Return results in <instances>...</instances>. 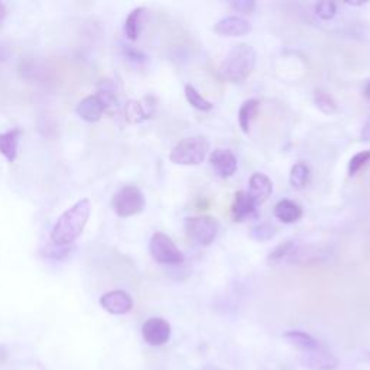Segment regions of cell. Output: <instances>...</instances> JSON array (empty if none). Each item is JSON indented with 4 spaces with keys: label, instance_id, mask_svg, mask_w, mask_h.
<instances>
[{
    "label": "cell",
    "instance_id": "28",
    "mask_svg": "<svg viewBox=\"0 0 370 370\" xmlns=\"http://www.w3.org/2000/svg\"><path fill=\"white\" fill-rule=\"evenodd\" d=\"M336 5L333 2H320L316 5V15L323 21H330L336 16Z\"/></svg>",
    "mask_w": 370,
    "mask_h": 370
},
{
    "label": "cell",
    "instance_id": "34",
    "mask_svg": "<svg viewBox=\"0 0 370 370\" xmlns=\"http://www.w3.org/2000/svg\"><path fill=\"white\" fill-rule=\"evenodd\" d=\"M364 94H366V97L370 100V81L367 83V86H366V89H364Z\"/></svg>",
    "mask_w": 370,
    "mask_h": 370
},
{
    "label": "cell",
    "instance_id": "19",
    "mask_svg": "<svg viewBox=\"0 0 370 370\" xmlns=\"http://www.w3.org/2000/svg\"><path fill=\"white\" fill-rule=\"evenodd\" d=\"M259 106H261V101L258 99H249L240 106L237 117H239V126L241 128L243 134H249L251 123L258 114Z\"/></svg>",
    "mask_w": 370,
    "mask_h": 370
},
{
    "label": "cell",
    "instance_id": "20",
    "mask_svg": "<svg viewBox=\"0 0 370 370\" xmlns=\"http://www.w3.org/2000/svg\"><path fill=\"white\" fill-rule=\"evenodd\" d=\"M144 14H145V8H136L128 15L125 21V35L128 36V39L136 41L139 38L142 31Z\"/></svg>",
    "mask_w": 370,
    "mask_h": 370
},
{
    "label": "cell",
    "instance_id": "24",
    "mask_svg": "<svg viewBox=\"0 0 370 370\" xmlns=\"http://www.w3.org/2000/svg\"><path fill=\"white\" fill-rule=\"evenodd\" d=\"M295 249H296L295 248V241H292V240L284 241V243L278 244L276 248L269 254L268 261L271 264H279V262H284V261H289L291 256L294 255Z\"/></svg>",
    "mask_w": 370,
    "mask_h": 370
},
{
    "label": "cell",
    "instance_id": "10",
    "mask_svg": "<svg viewBox=\"0 0 370 370\" xmlns=\"http://www.w3.org/2000/svg\"><path fill=\"white\" fill-rule=\"evenodd\" d=\"M210 165L217 176L229 178L237 169V158L231 151L224 148H217L210 155Z\"/></svg>",
    "mask_w": 370,
    "mask_h": 370
},
{
    "label": "cell",
    "instance_id": "8",
    "mask_svg": "<svg viewBox=\"0 0 370 370\" xmlns=\"http://www.w3.org/2000/svg\"><path fill=\"white\" fill-rule=\"evenodd\" d=\"M142 337L149 346H164L171 339V326L164 319L152 317L142 326Z\"/></svg>",
    "mask_w": 370,
    "mask_h": 370
},
{
    "label": "cell",
    "instance_id": "31",
    "mask_svg": "<svg viewBox=\"0 0 370 370\" xmlns=\"http://www.w3.org/2000/svg\"><path fill=\"white\" fill-rule=\"evenodd\" d=\"M360 139L363 142H370V114H369L366 123L363 125V129H361V134H360Z\"/></svg>",
    "mask_w": 370,
    "mask_h": 370
},
{
    "label": "cell",
    "instance_id": "18",
    "mask_svg": "<svg viewBox=\"0 0 370 370\" xmlns=\"http://www.w3.org/2000/svg\"><path fill=\"white\" fill-rule=\"evenodd\" d=\"M284 337L294 346L296 347L299 351L302 353H310V351H314L317 349L321 347V344L308 333H304V331H299V330H291V331H286L284 334Z\"/></svg>",
    "mask_w": 370,
    "mask_h": 370
},
{
    "label": "cell",
    "instance_id": "5",
    "mask_svg": "<svg viewBox=\"0 0 370 370\" xmlns=\"http://www.w3.org/2000/svg\"><path fill=\"white\" fill-rule=\"evenodd\" d=\"M149 252L152 259L161 265H179L184 262V256L176 248L174 240L161 231L152 234L149 241Z\"/></svg>",
    "mask_w": 370,
    "mask_h": 370
},
{
    "label": "cell",
    "instance_id": "3",
    "mask_svg": "<svg viewBox=\"0 0 370 370\" xmlns=\"http://www.w3.org/2000/svg\"><path fill=\"white\" fill-rule=\"evenodd\" d=\"M210 151V144L204 136H190L179 141L171 151L169 159L175 165H200Z\"/></svg>",
    "mask_w": 370,
    "mask_h": 370
},
{
    "label": "cell",
    "instance_id": "11",
    "mask_svg": "<svg viewBox=\"0 0 370 370\" xmlns=\"http://www.w3.org/2000/svg\"><path fill=\"white\" fill-rule=\"evenodd\" d=\"M301 363L311 370H336L339 367V360L323 346L314 351L302 353Z\"/></svg>",
    "mask_w": 370,
    "mask_h": 370
},
{
    "label": "cell",
    "instance_id": "1",
    "mask_svg": "<svg viewBox=\"0 0 370 370\" xmlns=\"http://www.w3.org/2000/svg\"><path fill=\"white\" fill-rule=\"evenodd\" d=\"M91 213V203L89 199L77 201L73 207L59 216L51 230V240L56 246H69L74 243L89 221Z\"/></svg>",
    "mask_w": 370,
    "mask_h": 370
},
{
    "label": "cell",
    "instance_id": "9",
    "mask_svg": "<svg viewBox=\"0 0 370 370\" xmlns=\"http://www.w3.org/2000/svg\"><path fill=\"white\" fill-rule=\"evenodd\" d=\"M156 110V99L152 96H146L142 100H132L126 104L125 113L126 120L132 125L142 123L144 120L151 119Z\"/></svg>",
    "mask_w": 370,
    "mask_h": 370
},
{
    "label": "cell",
    "instance_id": "17",
    "mask_svg": "<svg viewBox=\"0 0 370 370\" xmlns=\"http://www.w3.org/2000/svg\"><path fill=\"white\" fill-rule=\"evenodd\" d=\"M274 216L285 224H292L302 217V209L295 201L285 199L276 203L274 209Z\"/></svg>",
    "mask_w": 370,
    "mask_h": 370
},
{
    "label": "cell",
    "instance_id": "16",
    "mask_svg": "<svg viewBox=\"0 0 370 370\" xmlns=\"http://www.w3.org/2000/svg\"><path fill=\"white\" fill-rule=\"evenodd\" d=\"M256 210V203L246 191H237L234 194V203L231 207L233 217L236 221H243L244 219L251 217Z\"/></svg>",
    "mask_w": 370,
    "mask_h": 370
},
{
    "label": "cell",
    "instance_id": "13",
    "mask_svg": "<svg viewBox=\"0 0 370 370\" xmlns=\"http://www.w3.org/2000/svg\"><path fill=\"white\" fill-rule=\"evenodd\" d=\"M106 109H107V106L104 104V101L97 94H93V96L84 97L79 103L77 114L89 123H96L101 119Z\"/></svg>",
    "mask_w": 370,
    "mask_h": 370
},
{
    "label": "cell",
    "instance_id": "33",
    "mask_svg": "<svg viewBox=\"0 0 370 370\" xmlns=\"http://www.w3.org/2000/svg\"><path fill=\"white\" fill-rule=\"evenodd\" d=\"M200 370H221V369H219L216 366H211V364H207V366H203Z\"/></svg>",
    "mask_w": 370,
    "mask_h": 370
},
{
    "label": "cell",
    "instance_id": "15",
    "mask_svg": "<svg viewBox=\"0 0 370 370\" xmlns=\"http://www.w3.org/2000/svg\"><path fill=\"white\" fill-rule=\"evenodd\" d=\"M21 138H22V131L19 128L11 129L5 134H0V154H2L9 162L16 161Z\"/></svg>",
    "mask_w": 370,
    "mask_h": 370
},
{
    "label": "cell",
    "instance_id": "27",
    "mask_svg": "<svg viewBox=\"0 0 370 370\" xmlns=\"http://www.w3.org/2000/svg\"><path fill=\"white\" fill-rule=\"evenodd\" d=\"M97 96L104 101L106 106H111V103H114V99H116L114 84L110 80H101L99 84Z\"/></svg>",
    "mask_w": 370,
    "mask_h": 370
},
{
    "label": "cell",
    "instance_id": "26",
    "mask_svg": "<svg viewBox=\"0 0 370 370\" xmlns=\"http://www.w3.org/2000/svg\"><path fill=\"white\" fill-rule=\"evenodd\" d=\"M276 234V230L272 224L269 223H261L258 226H255L251 231V236L256 240V241H266L271 240L274 236Z\"/></svg>",
    "mask_w": 370,
    "mask_h": 370
},
{
    "label": "cell",
    "instance_id": "32",
    "mask_svg": "<svg viewBox=\"0 0 370 370\" xmlns=\"http://www.w3.org/2000/svg\"><path fill=\"white\" fill-rule=\"evenodd\" d=\"M6 16V5L4 2H0V22H2Z\"/></svg>",
    "mask_w": 370,
    "mask_h": 370
},
{
    "label": "cell",
    "instance_id": "30",
    "mask_svg": "<svg viewBox=\"0 0 370 370\" xmlns=\"http://www.w3.org/2000/svg\"><path fill=\"white\" fill-rule=\"evenodd\" d=\"M125 54H126L128 58L136 61V63H141V61H145V55H144L142 52L134 49V48H125Z\"/></svg>",
    "mask_w": 370,
    "mask_h": 370
},
{
    "label": "cell",
    "instance_id": "21",
    "mask_svg": "<svg viewBox=\"0 0 370 370\" xmlns=\"http://www.w3.org/2000/svg\"><path fill=\"white\" fill-rule=\"evenodd\" d=\"M308 179H310V168L304 162H296L289 172V184L294 189L301 190L304 189Z\"/></svg>",
    "mask_w": 370,
    "mask_h": 370
},
{
    "label": "cell",
    "instance_id": "6",
    "mask_svg": "<svg viewBox=\"0 0 370 370\" xmlns=\"http://www.w3.org/2000/svg\"><path fill=\"white\" fill-rule=\"evenodd\" d=\"M219 221L211 216H197L185 220V231L199 246H209L219 233Z\"/></svg>",
    "mask_w": 370,
    "mask_h": 370
},
{
    "label": "cell",
    "instance_id": "22",
    "mask_svg": "<svg viewBox=\"0 0 370 370\" xmlns=\"http://www.w3.org/2000/svg\"><path fill=\"white\" fill-rule=\"evenodd\" d=\"M314 103L326 114H333L339 110V104L336 99L324 89H317L314 91Z\"/></svg>",
    "mask_w": 370,
    "mask_h": 370
},
{
    "label": "cell",
    "instance_id": "7",
    "mask_svg": "<svg viewBox=\"0 0 370 370\" xmlns=\"http://www.w3.org/2000/svg\"><path fill=\"white\" fill-rule=\"evenodd\" d=\"M100 305L104 310L113 316H123L132 311L134 299L132 296L121 289L109 291L100 298Z\"/></svg>",
    "mask_w": 370,
    "mask_h": 370
},
{
    "label": "cell",
    "instance_id": "2",
    "mask_svg": "<svg viewBox=\"0 0 370 370\" xmlns=\"http://www.w3.org/2000/svg\"><path fill=\"white\" fill-rule=\"evenodd\" d=\"M256 66V52L249 44L234 45L221 63L220 73L230 83H241L248 79Z\"/></svg>",
    "mask_w": 370,
    "mask_h": 370
},
{
    "label": "cell",
    "instance_id": "29",
    "mask_svg": "<svg viewBox=\"0 0 370 370\" xmlns=\"http://www.w3.org/2000/svg\"><path fill=\"white\" fill-rule=\"evenodd\" d=\"M230 6L240 12V14H244V15H249L255 11L256 8V4L254 2V0H236V2H231Z\"/></svg>",
    "mask_w": 370,
    "mask_h": 370
},
{
    "label": "cell",
    "instance_id": "12",
    "mask_svg": "<svg viewBox=\"0 0 370 370\" xmlns=\"http://www.w3.org/2000/svg\"><path fill=\"white\" fill-rule=\"evenodd\" d=\"M274 185L268 175L262 172H254L249 179V196L258 204H264L272 194Z\"/></svg>",
    "mask_w": 370,
    "mask_h": 370
},
{
    "label": "cell",
    "instance_id": "4",
    "mask_svg": "<svg viewBox=\"0 0 370 370\" xmlns=\"http://www.w3.org/2000/svg\"><path fill=\"white\" fill-rule=\"evenodd\" d=\"M113 210L119 217H132L145 210L146 201L144 193L135 185H125L113 197Z\"/></svg>",
    "mask_w": 370,
    "mask_h": 370
},
{
    "label": "cell",
    "instance_id": "25",
    "mask_svg": "<svg viewBox=\"0 0 370 370\" xmlns=\"http://www.w3.org/2000/svg\"><path fill=\"white\" fill-rule=\"evenodd\" d=\"M370 162V149L369 151H361L359 154H356L350 162H349V166H347V171H349V175L353 176L356 175L364 165H367Z\"/></svg>",
    "mask_w": 370,
    "mask_h": 370
},
{
    "label": "cell",
    "instance_id": "14",
    "mask_svg": "<svg viewBox=\"0 0 370 370\" xmlns=\"http://www.w3.org/2000/svg\"><path fill=\"white\" fill-rule=\"evenodd\" d=\"M251 29V24L240 16H227L214 25V32L221 36H243Z\"/></svg>",
    "mask_w": 370,
    "mask_h": 370
},
{
    "label": "cell",
    "instance_id": "23",
    "mask_svg": "<svg viewBox=\"0 0 370 370\" xmlns=\"http://www.w3.org/2000/svg\"><path fill=\"white\" fill-rule=\"evenodd\" d=\"M184 91H185V99H187V101H189L194 109H197V110H200V111H210V110L213 109V104H211L207 99H204V97L197 91V89H196L194 86L187 84V86H185Z\"/></svg>",
    "mask_w": 370,
    "mask_h": 370
}]
</instances>
